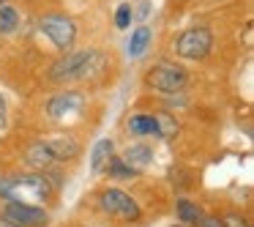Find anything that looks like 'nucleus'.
Listing matches in <instances>:
<instances>
[{"label": "nucleus", "mask_w": 254, "mask_h": 227, "mask_svg": "<svg viewBox=\"0 0 254 227\" xmlns=\"http://www.w3.org/2000/svg\"><path fill=\"white\" fill-rule=\"evenodd\" d=\"M104 69V55L96 50H82L71 52L68 50L61 61L50 66V79L52 82H66V79H90L93 72Z\"/></svg>", "instance_id": "f257e3e1"}, {"label": "nucleus", "mask_w": 254, "mask_h": 227, "mask_svg": "<svg viewBox=\"0 0 254 227\" xmlns=\"http://www.w3.org/2000/svg\"><path fill=\"white\" fill-rule=\"evenodd\" d=\"M0 194L6 200H14V203L39 205L44 200H50L52 183L44 175H11L0 181Z\"/></svg>", "instance_id": "f03ea898"}, {"label": "nucleus", "mask_w": 254, "mask_h": 227, "mask_svg": "<svg viewBox=\"0 0 254 227\" xmlns=\"http://www.w3.org/2000/svg\"><path fill=\"white\" fill-rule=\"evenodd\" d=\"M39 30L58 47L61 52H68L77 41V25L66 14H44L39 19Z\"/></svg>", "instance_id": "7ed1b4c3"}, {"label": "nucleus", "mask_w": 254, "mask_h": 227, "mask_svg": "<svg viewBox=\"0 0 254 227\" xmlns=\"http://www.w3.org/2000/svg\"><path fill=\"white\" fill-rule=\"evenodd\" d=\"M186 82H189V77L178 63H159V66H153L145 74V85L159 90V93H167V96L181 93L186 88Z\"/></svg>", "instance_id": "20e7f679"}, {"label": "nucleus", "mask_w": 254, "mask_h": 227, "mask_svg": "<svg viewBox=\"0 0 254 227\" xmlns=\"http://www.w3.org/2000/svg\"><path fill=\"white\" fill-rule=\"evenodd\" d=\"M213 50V33L208 28H189L175 39V52L186 61H202Z\"/></svg>", "instance_id": "39448f33"}, {"label": "nucleus", "mask_w": 254, "mask_h": 227, "mask_svg": "<svg viewBox=\"0 0 254 227\" xmlns=\"http://www.w3.org/2000/svg\"><path fill=\"white\" fill-rule=\"evenodd\" d=\"M101 208L110 216H118L123 222H137L139 219V205L131 200V194H126L123 189H104L101 192Z\"/></svg>", "instance_id": "423d86ee"}, {"label": "nucleus", "mask_w": 254, "mask_h": 227, "mask_svg": "<svg viewBox=\"0 0 254 227\" xmlns=\"http://www.w3.org/2000/svg\"><path fill=\"white\" fill-rule=\"evenodd\" d=\"M3 216L11 219V222H17L19 227H44L47 225V211L44 208H39V205H28V203H14V200L6 203Z\"/></svg>", "instance_id": "0eeeda50"}, {"label": "nucleus", "mask_w": 254, "mask_h": 227, "mask_svg": "<svg viewBox=\"0 0 254 227\" xmlns=\"http://www.w3.org/2000/svg\"><path fill=\"white\" fill-rule=\"evenodd\" d=\"M82 107H85V96L74 93V90H66V93H58V96L50 99V104H47V115L55 118V121H63V118H68V115L82 112Z\"/></svg>", "instance_id": "6e6552de"}, {"label": "nucleus", "mask_w": 254, "mask_h": 227, "mask_svg": "<svg viewBox=\"0 0 254 227\" xmlns=\"http://www.w3.org/2000/svg\"><path fill=\"white\" fill-rule=\"evenodd\" d=\"M47 148H50L52 159L55 161H66V159H74L79 153V143L68 134H61V137H52V140H44Z\"/></svg>", "instance_id": "1a4fd4ad"}, {"label": "nucleus", "mask_w": 254, "mask_h": 227, "mask_svg": "<svg viewBox=\"0 0 254 227\" xmlns=\"http://www.w3.org/2000/svg\"><path fill=\"white\" fill-rule=\"evenodd\" d=\"M25 164H28L30 170H50V167L55 164V159H52V153H50L44 140L28 145V151H25Z\"/></svg>", "instance_id": "9d476101"}, {"label": "nucleus", "mask_w": 254, "mask_h": 227, "mask_svg": "<svg viewBox=\"0 0 254 227\" xmlns=\"http://www.w3.org/2000/svg\"><path fill=\"white\" fill-rule=\"evenodd\" d=\"M123 161H126L128 167H131L134 172H142L145 167L150 164V161H153V151L148 148V145H131V148L126 151V153L121 156Z\"/></svg>", "instance_id": "9b49d317"}, {"label": "nucleus", "mask_w": 254, "mask_h": 227, "mask_svg": "<svg viewBox=\"0 0 254 227\" xmlns=\"http://www.w3.org/2000/svg\"><path fill=\"white\" fill-rule=\"evenodd\" d=\"M153 123H156V134L159 137H164V140H172V137H178V132H181V126H178V121L170 115V112H153Z\"/></svg>", "instance_id": "f8f14e48"}, {"label": "nucleus", "mask_w": 254, "mask_h": 227, "mask_svg": "<svg viewBox=\"0 0 254 227\" xmlns=\"http://www.w3.org/2000/svg\"><path fill=\"white\" fill-rule=\"evenodd\" d=\"M112 151H115L112 140H99V143L93 145V153H90V167H93V172H101V170H104L107 161L112 159Z\"/></svg>", "instance_id": "ddd939ff"}, {"label": "nucleus", "mask_w": 254, "mask_h": 227, "mask_svg": "<svg viewBox=\"0 0 254 227\" xmlns=\"http://www.w3.org/2000/svg\"><path fill=\"white\" fill-rule=\"evenodd\" d=\"M150 39H153L150 28H148V25H139V28L131 33V41H128V55H131V58H139L145 50H148Z\"/></svg>", "instance_id": "4468645a"}, {"label": "nucleus", "mask_w": 254, "mask_h": 227, "mask_svg": "<svg viewBox=\"0 0 254 227\" xmlns=\"http://www.w3.org/2000/svg\"><path fill=\"white\" fill-rule=\"evenodd\" d=\"M107 172H110V178H118V181H128V178H134L137 172L131 170V167L126 164V161L121 159V156H112L110 161H107V167H104Z\"/></svg>", "instance_id": "2eb2a0df"}, {"label": "nucleus", "mask_w": 254, "mask_h": 227, "mask_svg": "<svg viewBox=\"0 0 254 227\" xmlns=\"http://www.w3.org/2000/svg\"><path fill=\"white\" fill-rule=\"evenodd\" d=\"M178 216H181V222L197 225V222L202 219V211H199L194 203H189V200H178Z\"/></svg>", "instance_id": "dca6fc26"}, {"label": "nucleus", "mask_w": 254, "mask_h": 227, "mask_svg": "<svg viewBox=\"0 0 254 227\" xmlns=\"http://www.w3.org/2000/svg\"><path fill=\"white\" fill-rule=\"evenodd\" d=\"M128 132L131 134H156V123L150 115H137L128 121Z\"/></svg>", "instance_id": "f3484780"}, {"label": "nucleus", "mask_w": 254, "mask_h": 227, "mask_svg": "<svg viewBox=\"0 0 254 227\" xmlns=\"http://www.w3.org/2000/svg\"><path fill=\"white\" fill-rule=\"evenodd\" d=\"M17 25H19L17 11L11 6H0V33H11V30H17Z\"/></svg>", "instance_id": "a211bd4d"}, {"label": "nucleus", "mask_w": 254, "mask_h": 227, "mask_svg": "<svg viewBox=\"0 0 254 227\" xmlns=\"http://www.w3.org/2000/svg\"><path fill=\"white\" fill-rule=\"evenodd\" d=\"M128 22H131V6L123 3V6L118 8V14H115V25L123 30V28H128Z\"/></svg>", "instance_id": "6ab92c4d"}, {"label": "nucleus", "mask_w": 254, "mask_h": 227, "mask_svg": "<svg viewBox=\"0 0 254 227\" xmlns=\"http://www.w3.org/2000/svg\"><path fill=\"white\" fill-rule=\"evenodd\" d=\"M221 225H224V227H249L246 219H243V216H235V214H230L224 222H221Z\"/></svg>", "instance_id": "aec40b11"}, {"label": "nucleus", "mask_w": 254, "mask_h": 227, "mask_svg": "<svg viewBox=\"0 0 254 227\" xmlns=\"http://www.w3.org/2000/svg\"><path fill=\"white\" fill-rule=\"evenodd\" d=\"M199 225H202V227H224L219 219H213V216H202V219H199Z\"/></svg>", "instance_id": "412c9836"}, {"label": "nucleus", "mask_w": 254, "mask_h": 227, "mask_svg": "<svg viewBox=\"0 0 254 227\" xmlns=\"http://www.w3.org/2000/svg\"><path fill=\"white\" fill-rule=\"evenodd\" d=\"M6 126V99L0 96V129Z\"/></svg>", "instance_id": "4be33fe9"}, {"label": "nucleus", "mask_w": 254, "mask_h": 227, "mask_svg": "<svg viewBox=\"0 0 254 227\" xmlns=\"http://www.w3.org/2000/svg\"><path fill=\"white\" fill-rule=\"evenodd\" d=\"M0 227H19V225L11 222V219H6V216H0Z\"/></svg>", "instance_id": "5701e85b"}, {"label": "nucleus", "mask_w": 254, "mask_h": 227, "mask_svg": "<svg viewBox=\"0 0 254 227\" xmlns=\"http://www.w3.org/2000/svg\"><path fill=\"white\" fill-rule=\"evenodd\" d=\"M3 3H6V0H0V6H3Z\"/></svg>", "instance_id": "b1692460"}]
</instances>
